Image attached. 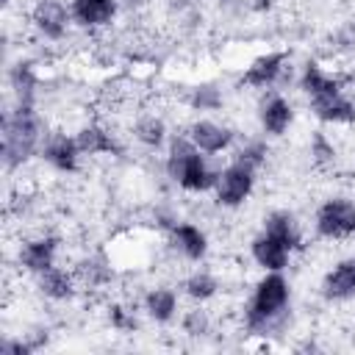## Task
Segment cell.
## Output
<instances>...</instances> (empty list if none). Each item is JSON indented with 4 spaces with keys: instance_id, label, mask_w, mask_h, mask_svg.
<instances>
[{
    "instance_id": "6da1fadb",
    "label": "cell",
    "mask_w": 355,
    "mask_h": 355,
    "mask_svg": "<svg viewBox=\"0 0 355 355\" xmlns=\"http://www.w3.org/2000/svg\"><path fill=\"white\" fill-rule=\"evenodd\" d=\"M44 119L36 111V105H19L6 111L3 116V136H0V155L6 172H17L25 164H31L44 141Z\"/></svg>"
},
{
    "instance_id": "7a4b0ae2",
    "label": "cell",
    "mask_w": 355,
    "mask_h": 355,
    "mask_svg": "<svg viewBox=\"0 0 355 355\" xmlns=\"http://www.w3.org/2000/svg\"><path fill=\"white\" fill-rule=\"evenodd\" d=\"M164 172L166 178L183 189L186 194H205L214 191L219 169L208 161V155L202 150H197L191 144V139L183 133L169 136L166 141V155H164Z\"/></svg>"
},
{
    "instance_id": "3957f363",
    "label": "cell",
    "mask_w": 355,
    "mask_h": 355,
    "mask_svg": "<svg viewBox=\"0 0 355 355\" xmlns=\"http://www.w3.org/2000/svg\"><path fill=\"white\" fill-rule=\"evenodd\" d=\"M288 302H291V286H288L286 275L283 272H263L258 277V283L252 286V294L244 305L241 322L255 336L275 333L286 322Z\"/></svg>"
},
{
    "instance_id": "277c9868",
    "label": "cell",
    "mask_w": 355,
    "mask_h": 355,
    "mask_svg": "<svg viewBox=\"0 0 355 355\" xmlns=\"http://www.w3.org/2000/svg\"><path fill=\"white\" fill-rule=\"evenodd\" d=\"M313 233L324 241L355 239V200L344 194L327 197L313 214Z\"/></svg>"
},
{
    "instance_id": "5b68a950",
    "label": "cell",
    "mask_w": 355,
    "mask_h": 355,
    "mask_svg": "<svg viewBox=\"0 0 355 355\" xmlns=\"http://www.w3.org/2000/svg\"><path fill=\"white\" fill-rule=\"evenodd\" d=\"M255 180H258V169H252L250 164L239 161V158H230L222 169H219V178H216V186H214V200L219 208H241L252 191H255Z\"/></svg>"
},
{
    "instance_id": "8992f818",
    "label": "cell",
    "mask_w": 355,
    "mask_h": 355,
    "mask_svg": "<svg viewBox=\"0 0 355 355\" xmlns=\"http://www.w3.org/2000/svg\"><path fill=\"white\" fill-rule=\"evenodd\" d=\"M72 11L64 0H36L31 6V28L42 42L58 44L69 36L72 28Z\"/></svg>"
},
{
    "instance_id": "52a82bcc",
    "label": "cell",
    "mask_w": 355,
    "mask_h": 355,
    "mask_svg": "<svg viewBox=\"0 0 355 355\" xmlns=\"http://www.w3.org/2000/svg\"><path fill=\"white\" fill-rule=\"evenodd\" d=\"M58 250H61V239L55 233H36V236L19 241L17 266L36 277L58 263Z\"/></svg>"
},
{
    "instance_id": "ba28073f",
    "label": "cell",
    "mask_w": 355,
    "mask_h": 355,
    "mask_svg": "<svg viewBox=\"0 0 355 355\" xmlns=\"http://www.w3.org/2000/svg\"><path fill=\"white\" fill-rule=\"evenodd\" d=\"M39 158L58 175H75L80 169V147L75 141V136L64 133V130H53L44 136L42 141V150H39Z\"/></svg>"
},
{
    "instance_id": "9c48e42d",
    "label": "cell",
    "mask_w": 355,
    "mask_h": 355,
    "mask_svg": "<svg viewBox=\"0 0 355 355\" xmlns=\"http://www.w3.org/2000/svg\"><path fill=\"white\" fill-rule=\"evenodd\" d=\"M186 136L191 139V144L197 150H202L205 155H219V153H227L233 150L236 144V130L225 122H216V119H208V116H197L189 122L186 128Z\"/></svg>"
},
{
    "instance_id": "30bf717a",
    "label": "cell",
    "mask_w": 355,
    "mask_h": 355,
    "mask_svg": "<svg viewBox=\"0 0 355 355\" xmlns=\"http://www.w3.org/2000/svg\"><path fill=\"white\" fill-rule=\"evenodd\" d=\"M166 244L175 255H180L183 261H191V263H200L208 255V233L189 219H178L166 230Z\"/></svg>"
},
{
    "instance_id": "8fae6325",
    "label": "cell",
    "mask_w": 355,
    "mask_h": 355,
    "mask_svg": "<svg viewBox=\"0 0 355 355\" xmlns=\"http://www.w3.org/2000/svg\"><path fill=\"white\" fill-rule=\"evenodd\" d=\"M286 64H288V53H283V50L261 53V55H255V58L247 64V69L241 72V83L250 86V89H272V86H277V80L283 78Z\"/></svg>"
},
{
    "instance_id": "7c38bea8",
    "label": "cell",
    "mask_w": 355,
    "mask_h": 355,
    "mask_svg": "<svg viewBox=\"0 0 355 355\" xmlns=\"http://www.w3.org/2000/svg\"><path fill=\"white\" fill-rule=\"evenodd\" d=\"M119 0H69L72 22L80 31H97L108 28L119 14Z\"/></svg>"
},
{
    "instance_id": "4fadbf2b",
    "label": "cell",
    "mask_w": 355,
    "mask_h": 355,
    "mask_svg": "<svg viewBox=\"0 0 355 355\" xmlns=\"http://www.w3.org/2000/svg\"><path fill=\"white\" fill-rule=\"evenodd\" d=\"M322 297L330 302H344L355 297V255L338 258L322 277Z\"/></svg>"
},
{
    "instance_id": "5bb4252c",
    "label": "cell",
    "mask_w": 355,
    "mask_h": 355,
    "mask_svg": "<svg viewBox=\"0 0 355 355\" xmlns=\"http://www.w3.org/2000/svg\"><path fill=\"white\" fill-rule=\"evenodd\" d=\"M6 80H8V92H11L14 103H19V105H36V97H39V72H36V64L31 58H17L14 64H8Z\"/></svg>"
},
{
    "instance_id": "9a60e30c",
    "label": "cell",
    "mask_w": 355,
    "mask_h": 355,
    "mask_svg": "<svg viewBox=\"0 0 355 355\" xmlns=\"http://www.w3.org/2000/svg\"><path fill=\"white\" fill-rule=\"evenodd\" d=\"M258 125L272 139L286 136L288 128L294 125V105H291V100L283 97V94H269L258 105Z\"/></svg>"
},
{
    "instance_id": "2e32d148",
    "label": "cell",
    "mask_w": 355,
    "mask_h": 355,
    "mask_svg": "<svg viewBox=\"0 0 355 355\" xmlns=\"http://www.w3.org/2000/svg\"><path fill=\"white\" fill-rule=\"evenodd\" d=\"M308 111L322 125H355V100L347 97L344 92L308 100Z\"/></svg>"
},
{
    "instance_id": "e0dca14e",
    "label": "cell",
    "mask_w": 355,
    "mask_h": 355,
    "mask_svg": "<svg viewBox=\"0 0 355 355\" xmlns=\"http://www.w3.org/2000/svg\"><path fill=\"white\" fill-rule=\"evenodd\" d=\"M261 230L269 233V236H275L277 241H283L291 252L302 250V244H305L302 222H300L297 214L288 211V208H275V211H269V214L263 216V227H261Z\"/></svg>"
},
{
    "instance_id": "ac0fdd59",
    "label": "cell",
    "mask_w": 355,
    "mask_h": 355,
    "mask_svg": "<svg viewBox=\"0 0 355 355\" xmlns=\"http://www.w3.org/2000/svg\"><path fill=\"white\" fill-rule=\"evenodd\" d=\"M75 141L80 147L83 155H111V158H119L122 155V144L116 141V136L103 125V122H86L78 128L75 133Z\"/></svg>"
},
{
    "instance_id": "d6986e66",
    "label": "cell",
    "mask_w": 355,
    "mask_h": 355,
    "mask_svg": "<svg viewBox=\"0 0 355 355\" xmlns=\"http://www.w3.org/2000/svg\"><path fill=\"white\" fill-rule=\"evenodd\" d=\"M36 288L42 297L53 300V302H67L78 294L80 288V280L75 275V269H64V266H50L47 272L36 275Z\"/></svg>"
},
{
    "instance_id": "ffe728a7",
    "label": "cell",
    "mask_w": 355,
    "mask_h": 355,
    "mask_svg": "<svg viewBox=\"0 0 355 355\" xmlns=\"http://www.w3.org/2000/svg\"><path fill=\"white\" fill-rule=\"evenodd\" d=\"M250 255H252V261L263 269V272H283L286 266H288V261H291V250L283 244V241H277L275 236H269V233H258V236H252V241H250Z\"/></svg>"
},
{
    "instance_id": "44dd1931",
    "label": "cell",
    "mask_w": 355,
    "mask_h": 355,
    "mask_svg": "<svg viewBox=\"0 0 355 355\" xmlns=\"http://www.w3.org/2000/svg\"><path fill=\"white\" fill-rule=\"evenodd\" d=\"M297 83H300V92H302L308 100H313V97H324V94H336V92H344V80H341L338 75L327 72V69H324L322 64H316V61H308V64L302 67Z\"/></svg>"
},
{
    "instance_id": "7402d4cb",
    "label": "cell",
    "mask_w": 355,
    "mask_h": 355,
    "mask_svg": "<svg viewBox=\"0 0 355 355\" xmlns=\"http://www.w3.org/2000/svg\"><path fill=\"white\" fill-rule=\"evenodd\" d=\"M141 308L144 313L155 322V324H169L175 316H178V291L169 288V286H153L147 288V294L141 297Z\"/></svg>"
},
{
    "instance_id": "603a6c76",
    "label": "cell",
    "mask_w": 355,
    "mask_h": 355,
    "mask_svg": "<svg viewBox=\"0 0 355 355\" xmlns=\"http://www.w3.org/2000/svg\"><path fill=\"white\" fill-rule=\"evenodd\" d=\"M133 139L147 150H161L169 141V128L161 114H139L133 122Z\"/></svg>"
},
{
    "instance_id": "cb8c5ba5",
    "label": "cell",
    "mask_w": 355,
    "mask_h": 355,
    "mask_svg": "<svg viewBox=\"0 0 355 355\" xmlns=\"http://www.w3.org/2000/svg\"><path fill=\"white\" fill-rule=\"evenodd\" d=\"M75 275L80 280V286L86 288H103L114 280V269H111V261L103 255V252H92L86 255L78 266H75Z\"/></svg>"
},
{
    "instance_id": "d4e9b609",
    "label": "cell",
    "mask_w": 355,
    "mask_h": 355,
    "mask_svg": "<svg viewBox=\"0 0 355 355\" xmlns=\"http://www.w3.org/2000/svg\"><path fill=\"white\" fill-rule=\"evenodd\" d=\"M186 103H189V108L197 111V114H216V111H222V105H225V92H222L219 83L202 80V83L191 86Z\"/></svg>"
},
{
    "instance_id": "484cf974",
    "label": "cell",
    "mask_w": 355,
    "mask_h": 355,
    "mask_svg": "<svg viewBox=\"0 0 355 355\" xmlns=\"http://www.w3.org/2000/svg\"><path fill=\"white\" fill-rule=\"evenodd\" d=\"M183 294L191 300V302H208V300H214L216 294H219V280H216V275L214 272H208V269H194L186 280H183Z\"/></svg>"
},
{
    "instance_id": "4316f807",
    "label": "cell",
    "mask_w": 355,
    "mask_h": 355,
    "mask_svg": "<svg viewBox=\"0 0 355 355\" xmlns=\"http://www.w3.org/2000/svg\"><path fill=\"white\" fill-rule=\"evenodd\" d=\"M233 158L250 164L252 169H261L266 164V158H269V144H266V139H247L244 144H239L233 150Z\"/></svg>"
},
{
    "instance_id": "83f0119b",
    "label": "cell",
    "mask_w": 355,
    "mask_h": 355,
    "mask_svg": "<svg viewBox=\"0 0 355 355\" xmlns=\"http://www.w3.org/2000/svg\"><path fill=\"white\" fill-rule=\"evenodd\" d=\"M180 327H183V333H186V336L202 338V336H208V333H211V316H208V311L197 302L194 308H189V311L180 316Z\"/></svg>"
},
{
    "instance_id": "f1b7e54d",
    "label": "cell",
    "mask_w": 355,
    "mask_h": 355,
    "mask_svg": "<svg viewBox=\"0 0 355 355\" xmlns=\"http://www.w3.org/2000/svg\"><path fill=\"white\" fill-rule=\"evenodd\" d=\"M308 153H311V161H313L319 169H324V166H333V164H336V144H333L322 130H313Z\"/></svg>"
},
{
    "instance_id": "f546056e",
    "label": "cell",
    "mask_w": 355,
    "mask_h": 355,
    "mask_svg": "<svg viewBox=\"0 0 355 355\" xmlns=\"http://www.w3.org/2000/svg\"><path fill=\"white\" fill-rule=\"evenodd\" d=\"M108 324H111L114 330H119V333H128V330L136 327V319H133V313H130L128 308L111 305V308H108Z\"/></svg>"
},
{
    "instance_id": "4dcf8cb0",
    "label": "cell",
    "mask_w": 355,
    "mask_h": 355,
    "mask_svg": "<svg viewBox=\"0 0 355 355\" xmlns=\"http://www.w3.org/2000/svg\"><path fill=\"white\" fill-rule=\"evenodd\" d=\"M119 6H125V8H141L144 0H119Z\"/></svg>"
}]
</instances>
